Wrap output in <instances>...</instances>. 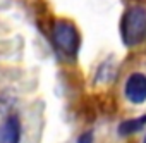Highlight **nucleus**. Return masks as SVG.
<instances>
[{"instance_id":"obj_1","label":"nucleus","mask_w":146,"mask_h":143,"mask_svg":"<svg viewBox=\"0 0 146 143\" xmlns=\"http://www.w3.org/2000/svg\"><path fill=\"white\" fill-rule=\"evenodd\" d=\"M122 41L129 47L137 45L146 36V4L131 5L124 16L120 24Z\"/></svg>"},{"instance_id":"obj_2","label":"nucleus","mask_w":146,"mask_h":143,"mask_svg":"<svg viewBox=\"0 0 146 143\" xmlns=\"http://www.w3.org/2000/svg\"><path fill=\"white\" fill-rule=\"evenodd\" d=\"M52 40H53L55 47L69 57L76 55L79 50V33H78L76 26L69 21H57L53 24Z\"/></svg>"},{"instance_id":"obj_3","label":"nucleus","mask_w":146,"mask_h":143,"mask_svg":"<svg viewBox=\"0 0 146 143\" xmlns=\"http://www.w3.org/2000/svg\"><path fill=\"white\" fill-rule=\"evenodd\" d=\"M125 97L132 104H143L146 100V76L134 73L125 83Z\"/></svg>"},{"instance_id":"obj_4","label":"nucleus","mask_w":146,"mask_h":143,"mask_svg":"<svg viewBox=\"0 0 146 143\" xmlns=\"http://www.w3.org/2000/svg\"><path fill=\"white\" fill-rule=\"evenodd\" d=\"M21 124L16 116H11L0 126V143H19Z\"/></svg>"},{"instance_id":"obj_5","label":"nucleus","mask_w":146,"mask_h":143,"mask_svg":"<svg viewBox=\"0 0 146 143\" xmlns=\"http://www.w3.org/2000/svg\"><path fill=\"white\" fill-rule=\"evenodd\" d=\"M146 124V116H141V117H134V119H127L124 122H120L119 126V133L122 136L125 134H132V133H137L139 129H143Z\"/></svg>"},{"instance_id":"obj_6","label":"nucleus","mask_w":146,"mask_h":143,"mask_svg":"<svg viewBox=\"0 0 146 143\" xmlns=\"http://www.w3.org/2000/svg\"><path fill=\"white\" fill-rule=\"evenodd\" d=\"M78 143H93V133H83L79 138H78Z\"/></svg>"},{"instance_id":"obj_7","label":"nucleus","mask_w":146,"mask_h":143,"mask_svg":"<svg viewBox=\"0 0 146 143\" xmlns=\"http://www.w3.org/2000/svg\"><path fill=\"white\" fill-rule=\"evenodd\" d=\"M143 143H146V138H144V141H143Z\"/></svg>"}]
</instances>
